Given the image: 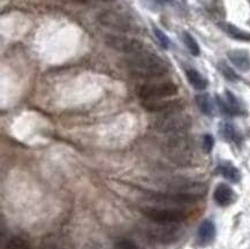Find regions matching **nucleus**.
<instances>
[{
    "mask_svg": "<svg viewBox=\"0 0 250 249\" xmlns=\"http://www.w3.org/2000/svg\"><path fill=\"white\" fill-rule=\"evenodd\" d=\"M152 31H153V35H155L157 42H158V43H159V45L162 46L163 49H165V50L168 49L169 40H168V37L165 35V33H163V31L160 30V29H158V28H157V27H153L152 28Z\"/></svg>",
    "mask_w": 250,
    "mask_h": 249,
    "instance_id": "obj_22",
    "label": "nucleus"
},
{
    "mask_svg": "<svg viewBox=\"0 0 250 249\" xmlns=\"http://www.w3.org/2000/svg\"><path fill=\"white\" fill-rule=\"evenodd\" d=\"M218 172H219L224 178L227 179V180L233 184L239 183L240 179H241V173H240V171L232 164V163H222V164L218 166Z\"/></svg>",
    "mask_w": 250,
    "mask_h": 249,
    "instance_id": "obj_13",
    "label": "nucleus"
},
{
    "mask_svg": "<svg viewBox=\"0 0 250 249\" xmlns=\"http://www.w3.org/2000/svg\"><path fill=\"white\" fill-rule=\"evenodd\" d=\"M155 1H157L160 5H169V4H173L174 0H155Z\"/></svg>",
    "mask_w": 250,
    "mask_h": 249,
    "instance_id": "obj_25",
    "label": "nucleus"
},
{
    "mask_svg": "<svg viewBox=\"0 0 250 249\" xmlns=\"http://www.w3.org/2000/svg\"><path fill=\"white\" fill-rule=\"evenodd\" d=\"M182 234V229L174 224L155 223L148 231L149 238L158 244L168 245L179 240Z\"/></svg>",
    "mask_w": 250,
    "mask_h": 249,
    "instance_id": "obj_5",
    "label": "nucleus"
},
{
    "mask_svg": "<svg viewBox=\"0 0 250 249\" xmlns=\"http://www.w3.org/2000/svg\"><path fill=\"white\" fill-rule=\"evenodd\" d=\"M186 76H187L188 82L190 83V85L196 90H204L208 87V80L204 78L203 75L200 74L196 69H187L186 71Z\"/></svg>",
    "mask_w": 250,
    "mask_h": 249,
    "instance_id": "obj_15",
    "label": "nucleus"
},
{
    "mask_svg": "<svg viewBox=\"0 0 250 249\" xmlns=\"http://www.w3.org/2000/svg\"><path fill=\"white\" fill-rule=\"evenodd\" d=\"M105 43L108 47L123 53L135 54L143 51V43L133 37L123 36V35H107L105 38Z\"/></svg>",
    "mask_w": 250,
    "mask_h": 249,
    "instance_id": "obj_7",
    "label": "nucleus"
},
{
    "mask_svg": "<svg viewBox=\"0 0 250 249\" xmlns=\"http://www.w3.org/2000/svg\"><path fill=\"white\" fill-rule=\"evenodd\" d=\"M104 1H110V0H104Z\"/></svg>",
    "mask_w": 250,
    "mask_h": 249,
    "instance_id": "obj_26",
    "label": "nucleus"
},
{
    "mask_svg": "<svg viewBox=\"0 0 250 249\" xmlns=\"http://www.w3.org/2000/svg\"><path fill=\"white\" fill-rule=\"evenodd\" d=\"M229 62L233 63L239 71L249 72L250 71V54L246 50H232L227 52Z\"/></svg>",
    "mask_w": 250,
    "mask_h": 249,
    "instance_id": "obj_9",
    "label": "nucleus"
},
{
    "mask_svg": "<svg viewBox=\"0 0 250 249\" xmlns=\"http://www.w3.org/2000/svg\"><path fill=\"white\" fill-rule=\"evenodd\" d=\"M5 249H31V246L24 239L20 237H14L9 239L7 244H6Z\"/></svg>",
    "mask_w": 250,
    "mask_h": 249,
    "instance_id": "obj_21",
    "label": "nucleus"
},
{
    "mask_svg": "<svg viewBox=\"0 0 250 249\" xmlns=\"http://www.w3.org/2000/svg\"><path fill=\"white\" fill-rule=\"evenodd\" d=\"M143 213L153 223H166V224H176L187 218V213L184 210L169 209V208H146L143 209Z\"/></svg>",
    "mask_w": 250,
    "mask_h": 249,
    "instance_id": "obj_6",
    "label": "nucleus"
},
{
    "mask_svg": "<svg viewBox=\"0 0 250 249\" xmlns=\"http://www.w3.org/2000/svg\"><path fill=\"white\" fill-rule=\"evenodd\" d=\"M214 145V139L212 135L210 134H205L203 136V150L205 154H209V152L212 151Z\"/></svg>",
    "mask_w": 250,
    "mask_h": 249,
    "instance_id": "obj_24",
    "label": "nucleus"
},
{
    "mask_svg": "<svg viewBox=\"0 0 250 249\" xmlns=\"http://www.w3.org/2000/svg\"><path fill=\"white\" fill-rule=\"evenodd\" d=\"M178 94V85L171 81L148 83L139 89V96L143 101L163 100Z\"/></svg>",
    "mask_w": 250,
    "mask_h": 249,
    "instance_id": "obj_4",
    "label": "nucleus"
},
{
    "mask_svg": "<svg viewBox=\"0 0 250 249\" xmlns=\"http://www.w3.org/2000/svg\"><path fill=\"white\" fill-rule=\"evenodd\" d=\"M216 237V226L212 220H204L197 231V241L201 246H207L213 241Z\"/></svg>",
    "mask_w": 250,
    "mask_h": 249,
    "instance_id": "obj_10",
    "label": "nucleus"
},
{
    "mask_svg": "<svg viewBox=\"0 0 250 249\" xmlns=\"http://www.w3.org/2000/svg\"><path fill=\"white\" fill-rule=\"evenodd\" d=\"M113 249H140L137 247V245L134 241L128 240V239H124V240L118 241L114 245Z\"/></svg>",
    "mask_w": 250,
    "mask_h": 249,
    "instance_id": "obj_23",
    "label": "nucleus"
},
{
    "mask_svg": "<svg viewBox=\"0 0 250 249\" xmlns=\"http://www.w3.org/2000/svg\"><path fill=\"white\" fill-rule=\"evenodd\" d=\"M99 21H101L103 24L108 25V27L117 28V29H120V30L128 29V22L126 21V19L120 17V15L118 14H114V13H111V12L104 13V14H102L101 18H99Z\"/></svg>",
    "mask_w": 250,
    "mask_h": 249,
    "instance_id": "obj_12",
    "label": "nucleus"
},
{
    "mask_svg": "<svg viewBox=\"0 0 250 249\" xmlns=\"http://www.w3.org/2000/svg\"><path fill=\"white\" fill-rule=\"evenodd\" d=\"M214 201L219 204L220 207H227L232 204L235 200V193H234L232 188L226 184L218 185L213 194Z\"/></svg>",
    "mask_w": 250,
    "mask_h": 249,
    "instance_id": "obj_11",
    "label": "nucleus"
},
{
    "mask_svg": "<svg viewBox=\"0 0 250 249\" xmlns=\"http://www.w3.org/2000/svg\"><path fill=\"white\" fill-rule=\"evenodd\" d=\"M196 103L201 112L205 116H213L214 113V105L211 97L208 94H201L196 96Z\"/></svg>",
    "mask_w": 250,
    "mask_h": 249,
    "instance_id": "obj_16",
    "label": "nucleus"
},
{
    "mask_svg": "<svg viewBox=\"0 0 250 249\" xmlns=\"http://www.w3.org/2000/svg\"><path fill=\"white\" fill-rule=\"evenodd\" d=\"M165 150L167 157L179 165H189L193 161V145L185 136L173 137L167 142Z\"/></svg>",
    "mask_w": 250,
    "mask_h": 249,
    "instance_id": "obj_3",
    "label": "nucleus"
},
{
    "mask_svg": "<svg viewBox=\"0 0 250 249\" xmlns=\"http://www.w3.org/2000/svg\"><path fill=\"white\" fill-rule=\"evenodd\" d=\"M126 63L131 74L142 79L160 78L168 71L167 65L162 58L153 53H146L143 51L131 54Z\"/></svg>",
    "mask_w": 250,
    "mask_h": 249,
    "instance_id": "obj_1",
    "label": "nucleus"
},
{
    "mask_svg": "<svg viewBox=\"0 0 250 249\" xmlns=\"http://www.w3.org/2000/svg\"><path fill=\"white\" fill-rule=\"evenodd\" d=\"M219 132L222 134L223 139L225 140V141H235L236 139V130L234 128V126L232 124L229 123H223L220 124V128H219Z\"/></svg>",
    "mask_w": 250,
    "mask_h": 249,
    "instance_id": "obj_19",
    "label": "nucleus"
},
{
    "mask_svg": "<svg viewBox=\"0 0 250 249\" xmlns=\"http://www.w3.org/2000/svg\"><path fill=\"white\" fill-rule=\"evenodd\" d=\"M191 126V119L187 114L180 111L164 113V116L158 118L155 123V128L160 133L178 134L184 133Z\"/></svg>",
    "mask_w": 250,
    "mask_h": 249,
    "instance_id": "obj_2",
    "label": "nucleus"
},
{
    "mask_svg": "<svg viewBox=\"0 0 250 249\" xmlns=\"http://www.w3.org/2000/svg\"><path fill=\"white\" fill-rule=\"evenodd\" d=\"M182 41H184L185 45L187 46V49L189 50V52H190L193 56L195 57H198L201 53V49H200V45H198L197 41L195 40V38L191 36L189 33H182Z\"/></svg>",
    "mask_w": 250,
    "mask_h": 249,
    "instance_id": "obj_17",
    "label": "nucleus"
},
{
    "mask_svg": "<svg viewBox=\"0 0 250 249\" xmlns=\"http://www.w3.org/2000/svg\"><path fill=\"white\" fill-rule=\"evenodd\" d=\"M142 106L150 112L169 113L175 111H181L185 106V103L181 100H151L143 101Z\"/></svg>",
    "mask_w": 250,
    "mask_h": 249,
    "instance_id": "obj_8",
    "label": "nucleus"
},
{
    "mask_svg": "<svg viewBox=\"0 0 250 249\" xmlns=\"http://www.w3.org/2000/svg\"><path fill=\"white\" fill-rule=\"evenodd\" d=\"M218 69H219L220 73L224 75V78H225L226 80H229V81H230V82L239 81V79H240L239 75L236 74L232 67H229V65H227L226 62H224V60L218 62Z\"/></svg>",
    "mask_w": 250,
    "mask_h": 249,
    "instance_id": "obj_18",
    "label": "nucleus"
},
{
    "mask_svg": "<svg viewBox=\"0 0 250 249\" xmlns=\"http://www.w3.org/2000/svg\"><path fill=\"white\" fill-rule=\"evenodd\" d=\"M219 27L222 28V30L225 31L229 37L234 38V40L242 42L250 41V34L247 33L245 30L240 29L236 25H234L232 23H227V22H222V23H219Z\"/></svg>",
    "mask_w": 250,
    "mask_h": 249,
    "instance_id": "obj_14",
    "label": "nucleus"
},
{
    "mask_svg": "<svg viewBox=\"0 0 250 249\" xmlns=\"http://www.w3.org/2000/svg\"><path fill=\"white\" fill-rule=\"evenodd\" d=\"M41 249H72L70 245L67 244L66 241L62 240V239L52 238L50 240H46L42 245Z\"/></svg>",
    "mask_w": 250,
    "mask_h": 249,
    "instance_id": "obj_20",
    "label": "nucleus"
}]
</instances>
